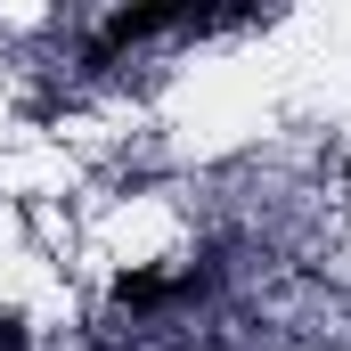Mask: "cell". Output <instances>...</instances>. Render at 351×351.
<instances>
[{
    "label": "cell",
    "mask_w": 351,
    "mask_h": 351,
    "mask_svg": "<svg viewBox=\"0 0 351 351\" xmlns=\"http://www.w3.org/2000/svg\"><path fill=\"white\" fill-rule=\"evenodd\" d=\"M204 25H237V16H213V8H114V16L90 33V66H114L131 41H156V33H204Z\"/></svg>",
    "instance_id": "obj_1"
},
{
    "label": "cell",
    "mask_w": 351,
    "mask_h": 351,
    "mask_svg": "<svg viewBox=\"0 0 351 351\" xmlns=\"http://www.w3.org/2000/svg\"><path fill=\"white\" fill-rule=\"evenodd\" d=\"M0 351H33V335H25V319H0Z\"/></svg>",
    "instance_id": "obj_2"
}]
</instances>
